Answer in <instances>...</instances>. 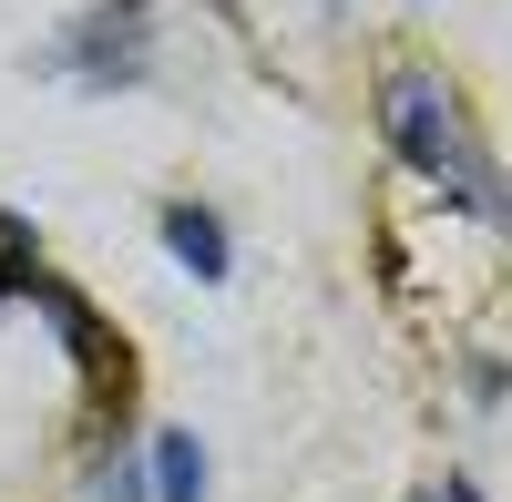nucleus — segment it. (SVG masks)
Masks as SVG:
<instances>
[{"instance_id": "obj_1", "label": "nucleus", "mask_w": 512, "mask_h": 502, "mask_svg": "<svg viewBox=\"0 0 512 502\" xmlns=\"http://www.w3.org/2000/svg\"><path fill=\"white\" fill-rule=\"evenodd\" d=\"M379 134H390V154L410 164V175H431L441 195L472 205V216H502L492 154H482V134H472V113H461L451 82H431V72H379Z\"/></svg>"}, {"instance_id": "obj_4", "label": "nucleus", "mask_w": 512, "mask_h": 502, "mask_svg": "<svg viewBox=\"0 0 512 502\" xmlns=\"http://www.w3.org/2000/svg\"><path fill=\"white\" fill-rule=\"evenodd\" d=\"M41 257H31V226L21 216H0V277H31Z\"/></svg>"}, {"instance_id": "obj_2", "label": "nucleus", "mask_w": 512, "mask_h": 502, "mask_svg": "<svg viewBox=\"0 0 512 502\" xmlns=\"http://www.w3.org/2000/svg\"><path fill=\"white\" fill-rule=\"evenodd\" d=\"M164 246H175V267H185V277H205V287L226 277V226L205 216V205H164Z\"/></svg>"}, {"instance_id": "obj_5", "label": "nucleus", "mask_w": 512, "mask_h": 502, "mask_svg": "<svg viewBox=\"0 0 512 502\" xmlns=\"http://www.w3.org/2000/svg\"><path fill=\"white\" fill-rule=\"evenodd\" d=\"M410 502H482V492H472V482H461V472H441V482H420Z\"/></svg>"}, {"instance_id": "obj_6", "label": "nucleus", "mask_w": 512, "mask_h": 502, "mask_svg": "<svg viewBox=\"0 0 512 502\" xmlns=\"http://www.w3.org/2000/svg\"><path fill=\"white\" fill-rule=\"evenodd\" d=\"M123 11H134V0H123Z\"/></svg>"}, {"instance_id": "obj_3", "label": "nucleus", "mask_w": 512, "mask_h": 502, "mask_svg": "<svg viewBox=\"0 0 512 502\" xmlns=\"http://www.w3.org/2000/svg\"><path fill=\"white\" fill-rule=\"evenodd\" d=\"M205 492V451H195V431H164L154 441V502H195Z\"/></svg>"}]
</instances>
